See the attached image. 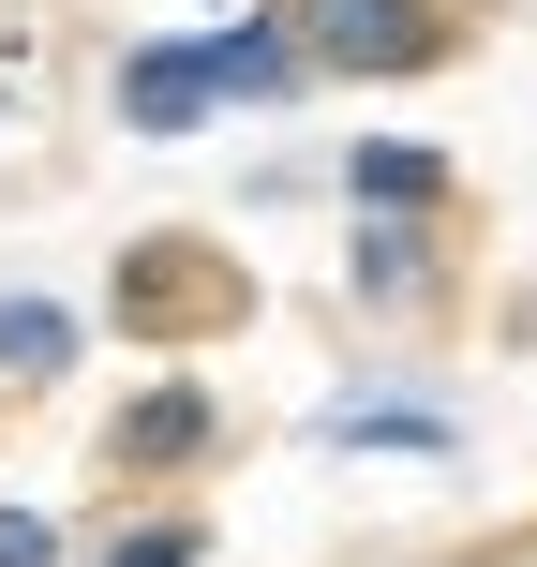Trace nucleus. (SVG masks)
Returning <instances> with one entry per match:
<instances>
[{
	"instance_id": "f257e3e1",
	"label": "nucleus",
	"mask_w": 537,
	"mask_h": 567,
	"mask_svg": "<svg viewBox=\"0 0 537 567\" xmlns=\"http://www.w3.org/2000/svg\"><path fill=\"white\" fill-rule=\"evenodd\" d=\"M209 105H239L225 45H135V60H120V120H135V135H195Z\"/></svg>"
},
{
	"instance_id": "f03ea898",
	"label": "nucleus",
	"mask_w": 537,
	"mask_h": 567,
	"mask_svg": "<svg viewBox=\"0 0 537 567\" xmlns=\"http://www.w3.org/2000/svg\"><path fill=\"white\" fill-rule=\"evenodd\" d=\"M299 60H343V75H389V60H433V16L419 0H299Z\"/></svg>"
},
{
	"instance_id": "7ed1b4c3",
	"label": "nucleus",
	"mask_w": 537,
	"mask_h": 567,
	"mask_svg": "<svg viewBox=\"0 0 537 567\" xmlns=\"http://www.w3.org/2000/svg\"><path fill=\"white\" fill-rule=\"evenodd\" d=\"M0 359H16V373H60V359H75V313H60V299H0Z\"/></svg>"
},
{
	"instance_id": "20e7f679",
	"label": "nucleus",
	"mask_w": 537,
	"mask_h": 567,
	"mask_svg": "<svg viewBox=\"0 0 537 567\" xmlns=\"http://www.w3.org/2000/svg\"><path fill=\"white\" fill-rule=\"evenodd\" d=\"M359 195H373V209H389V195L419 209V195H433V165H419V150H359Z\"/></svg>"
},
{
	"instance_id": "39448f33",
	"label": "nucleus",
	"mask_w": 537,
	"mask_h": 567,
	"mask_svg": "<svg viewBox=\"0 0 537 567\" xmlns=\"http://www.w3.org/2000/svg\"><path fill=\"white\" fill-rule=\"evenodd\" d=\"M105 567H195V523H135V538H120Z\"/></svg>"
},
{
	"instance_id": "423d86ee",
	"label": "nucleus",
	"mask_w": 537,
	"mask_h": 567,
	"mask_svg": "<svg viewBox=\"0 0 537 567\" xmlns=\"http://www.w3.org/2000/svg\"><path fill=\"white\" fill-rule=\"evenodd\" d=\"M60 538H45V523H30V508H0V567H45Z\"/></svg>"
}]
</instances>
